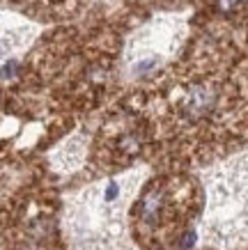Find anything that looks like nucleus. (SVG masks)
<instances>
[{
	"label": "nucleus",
	"instance_id": "nucleus-1",
	"mask_svg": "<svg viewBox=\"0 0 248 250\" xmlns=\"http://www.w3.org/2000/svg\"><path fill=\"white\" fill-rule=\"evenodd\" d=\"M85 250H129V248H113V246H92V248H85Z\"/></svg>",
	"mask_w": 248,
	"mask_h": 250
},
{
	"label": "nucleus",
	"instance_id": "nucleus-2",
	"mask_svg": "<svg viewBox=\"0 0 248 250\" xmlns=\"http://www.w3.org/2000/svg\"><path fill=\"white\" fill-rule=\"evenodd\" d=\"M234 2H237V0H223V5H225V7H230V5H234Z\"/></svg>",
	"mask_w": 248,
	"mask_h": 250
}]
</instances>
